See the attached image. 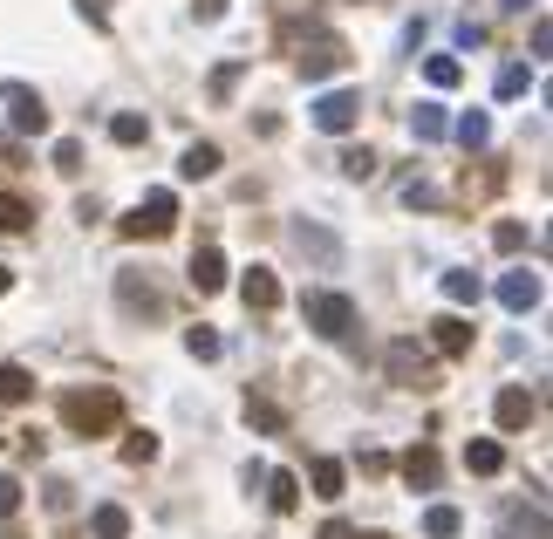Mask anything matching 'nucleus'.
I'll return each mask as SVG.
<instances>
[{"label":"nucleus","mask_w":553,"mask_h":539,"mask_svg":"<svg viewBox=\"0 0 553 539\" xmlns=\"http://www.w3.org/2000/svg\"><path fill=\"white\" fill-rule=\"evenodd\" d=\"M233 82H239V62H226V69L212 76V96H233Z\"/></svg>","instance_id":"nucleus-36"},{"label":"nucleus","mask_w":553,"mask_h":539,"mask_svg":"<svg viewBox=\"0 0 553 539\" xmlns=\"http://www.w3.org/2000/svg\"><path fill=\"white\" fill-rule=\"evenodd\" d=\"M246 417H253L260 430H280V410L274 403H260V396H246Z\"/></svg>","instance_id":"nucleus-31"},{"label":"nucleus","mask_w":553,"mask_h":539,"mask_svg":"<svg viewBox=\"0 0 553 539\" xmlns=\"http://www.w3.org/2000/svg\"><path fill=\"white\" fill-rule=\"evenodd\" d=\"M431 342L444 348V355H465V348H472V321H458V314H444V321H431Z\"/></svg>","instance_id":"nucleus-11"},{"label":"nucleus","mask_w":553,"mask_h":539,"mask_svg":"<svg viewBox=\"0 0 553 539\" xmlns=\"http://www.w3.org/2000/svg\"><path fill=\"white\" fill-rule=\"evenodd\" d=\"M294 246H301V253H315L321 267H335V260H342V246H335L321 226H294Z\"/></svg>","instance_id":"nucleus-12"},{"label":"nucleus","mask_w":553,"mask_h":539,"mask_svg":"<svg viewBox=\"0 0 553 539\" xmlns=\"http://www.w3.org/2000/svg\"><path fill=\"white\" fill-rule=\"evenodd\" d=\"M321 539H349V526H328V533H321Z\"/></svg>","instance_id":"nucleus-40"},{"label":"nucleus","mask_w":553,"mask_h":539,"mask_svg":"<svg viewBox=\"0 0 553 539\" xmlns=\"http://www.w3.org/2000/svg\"><path fill=\"white\" fill-rule=\"evenodd\" d=\"M171 226H178V198L171 192H151L137 212H123V239H164Z\"/></svg>","instance_id":"nucleus-3"},{"label":"nucleus","mask_w":553,"mask_h":539,"mask_svg":"<svg viewBox=\"0 0 553 539\" xmlns=\"http://www.w3.org/2000/svg\"><path fill=\"white\" fill-rule=\"evenodd\" d=\"M390 383L403 389H431V355L417 342H390Z\"/></svg>","instance_id":"nucleus-5"},{"label":"nucleus","mask_w":553,"mask_h":539,"mask_svg":"<svg viewBox=\"0 0 553 539\" xmlns=\"http://www.w3.org/2000/svg\"><path fill=\"white\" fill-rule=\"evenodd\" d=\"M123 458H130V464H151V458H158V437H151V430H137V437L123 444Z\"/></svg>","instance_id":"nucleus-30"},{"label":"nucleus","mask_w":553,"mask_h":539,"mask_svg":"<svg viewBox=\"0 0 553 539\" xmlns=\"http://www.w3.org/2000/svg\"><path fill=\"white\" fill-rule=\"evenodd\" d=\"M342 171H349V178H369V171H376V151H342Z\"/></svg>","instance_id":"nucleus-34"},{"label":"nucleus","mask_w":553,"mask_h":539,"mask_svg":"<svg viewBox=\"0 0 553 539\" xmlns=\"http://www.w3.org/2000/svg\"><path fill=\"white\" fill-rule=\"evenodd\" d=\"M342 478H349V471L335 458H315V499H342Z\"/></svg>","instance_id":"nucleus-21"},{"label":"nucleus","mask_w":553,"mask_h":539,"mask_svg":"<svg viewBox=\"0 0 553 539\" xmlns=\"http://www.w3.org/2000/svg\"><path fill=\"white\" fill-rule=\"evenodd\" d=\"M301 314H308V328H315L321 342H342V335L356 328V301H349V294H308Z\"/></svg>","instance_id":"nucleus-2"},{"label":"nucleus","mask_w":553,"mask_h":539,"mask_svg":"<svg viewBox=\"0 0 553 539\" xmlns=\"http://www.w3.org/2000/svg\"><path fill=\"white\" fill-rule=\"evenodd\" d=\"M110 137H117V144H144V137H151V123H144L137 110H123V116H110Z\"/></svg>","instance_id":"nucleus-25"},{"label":"nucleus","mask_w":553,"mask_h":539,"mask_svg":"<svg viewBox=\"0 0 553 539\" xmlns=\"http://www.w3.org/2000/svg\"><path fill=\"white\" fill-rule=\"evenodd\" d=\"M424 533H431V539H458V533H465L458 505H431V512H424Z\"/></svg>","instance_id":"nucleus-17"},{"label":"nucleus","mask_w":553,"mask_h":539,"mask_svg":"<svg viewBox=\"0 0 553 539\" xmlns=\"http://www.w3.org/2000/svg\"><path fill=\"white\" fill-rule=\"evenodd\" d=\"M403 478H410L417 492H431L437 485V451H410V458H403Z\"/></svg>","instance_id":"nucleus-20"},{"label":"nucleus","mask_w":553,"mask_h":539,"mask_svg":"<svg viewBox=\"0 0 553 539\" xmlns=\"http://www.w3.org/2000/svg\"><path fill=\"white\" fill-rule=\"evenodd\" d=\"M89 526H96V539H123V533H130V512H123V505H96Z\"/></svg>","instance_id":"nucleus-22"},{"label":"nucleus","mask_w":553,"mask_h":539,"mask_svg":"<svg viewBox=\"0 0 553 539\" xmlns=\"http://www.w3.org/2000/svg\"><path fill=\"white\" fill-rule=\"evenodd\" d=\"M178 171H185V178H212V171H219V144H192V151L178 157Z\"/></svg>","instance_id":"nucleus-18"},{"label":"nucleus","mask_w":553,"mask_h":539,"mask_svg":"<svg viewBox=\"0 0 553 539\" xmlns=\"http://www.w3.org/2000/svg\"><path fill=\"white\" fill-rule=\"evenodd\" d=\"M403 205H424V212H431V205H437V192H431V185H417V178H410V185H403Z\"/></svg>","instance_id":"nucleus-35"},{"label":"nucleus","mask_w":553,"mask_h":539,"mask_svg":"<svg viewBox=\"0 0 553 539\" xmlns=\"http://www.w3.org/2000/svg\"><path fill=\"white\" fill-rule=\"evenodd\" d=\"M424 76H431V89H458L465 69H458V55H431V62H424Z\"/></svg>","instance_id":"nucleus-23"},{"label":"nucleus","mask_w":553,"mask_h":539,"mask_svg":"<svg viewBox=\"0 0 553 539\" xmlns=\"http://www.w3.org/2000/svg\"><path fill=\"white\" fill-rule=\"evenodd\" d=\"M14 505H21V485H14V478H0V512H14Z\"/></svg>","instance_id":"nucleus-37"},{"label":"nucleus","mask_w":553,"mask_h":539,"mask_svg":"<svg viewBox=\"0 0 553 539\" xmlns=\"http://www.w3.org/2000/svg\"><path fill=\"white\" fill-rule=\"evenodd\" d=\"M62 417L76 430H110L123 417V403H117V389H69L62 396Z\"/></svg>","instance_id":"nucleus-1"},{"label":"nucleus","mask_w":553,"mask_h":539,"mask_svg":"<svg viewBox=\"0 0 553 539\" xmlns=\"http://www.w3.org/2000/svg\"><path fill=\"white\" fill-rule=\"evenodd\" d=\"M342 62H349V55H342V41H315V48L301 55V76H308V82H321V76H335Z\"/></svg>","instance_id":"nucleus-10"},{"label":"nucleus","mask_w":553,"mask_h":539,"mask_svg":"<svg viewBox=\"0 0 553 539\" xmlns=\"http://www.w3.org/2000/svg\"><path fill=\"white\" fill-rule=\"evenodd\" d=\"M198 14H205V21H219V14H226V0H198Z\"/></svg>","instance_id":"nucleus-38"},{"label":"nucleus","mask_w":553,"mask_h":539,"mask_svg":"<svg viewBox=\"0 0 553 539\" xmlns=\"http://www.w3.org/2000/svg\"><path fill=\"white\" fill-rule=\"evenodd\" d=\"M239 294H246V308H260V314H274L280 308V280L267 267H253L246 280H239Z\"/></svg>","instance_id":"nucleus-8"},{"label":"nucleus","mask_w":553,"mask_h":539,"mask_svg":"<svg viewBox=\"0 0 553 539\" xmlns=\"http://www.w3.org/2000/svg\"><path fill=\"white\" fill-rule=\"evenodd\" d=\"M492 246H499V253H519V246H526V226H519V219H499V226H492Z\"/></svg>","instance_id":"nucleus-28"},{"label":"nucleus","mask_w":553,"mask_h":539,"mask_svg":"<svg viewBox=\"0 0 553 539\" xmlns=\"http://www.w3.org/2000/svg\"><path fill=\"white\" fill-rule=\"evenodd\" d=\"M444 130H451V123H444V110H437V103H417V116H410V137H417V144H437Z\"/></svg>","instance_id":"nucleus-14"},{"label":"nucleus","mask_w":553,"mask_h":539,"mask_svg":"<svg viewBox=\"0 0 553 539\" xmlns=\"http://www.w3.org/2000/svg\"><path fill=\"white\" fill-rule=\"evenodd\" d=\"M14 130H21V137H41V130H48V110H41V96H14Z\"/></svg>","instance_id":"nucleus-15"},{"label":"nucleus","mask_w":553,"mask_h":539,"mask_svg":"<svg viewBox=\"0 0 553 539\" xmlns=\"http://www.w3.org/2000/svg\"><path fill=\"white\" fill-rule=\"evenodd\" d=\"M28 219H35V212H28V205H21L14 192L0 198V232H28Z\"/></svg>","instance_id":"nucleus-27"},{"label":"nucleus","mask_w":553,"mask_h":539,"mask_svg":"<svg viewBox=\"0 0 553 539\" xmlns=\"http://www.w3.org/2000/svg\"><path fill=\"white\" fill-rule=\"evenodd\" d=\"M499 301H506V308H513V314L540 308V273H533V267H513V273H506V280H499Z\"/></svg>","instance_id":"nucleus-6"},{"label":"nucleus","mask_w":553,"mask_h":539,"mask_svg":"<svg viewBox=\"0 0 553 539\" xmlns=\"http://www.w3.org/2000/svg\"><path fill=\"white\" fill-rule=\"evenodd\" d=\"M526 82H533V76H526V69H499V96L513 103V96H526Z\"/></svg>","instance_id":"nucleus-33"},{"label":"nucleus","mask_w":553,"mask_h":539,"mask_svg":"<svg viewBox=\"0 0 553 539\" xmlns=\"http://www.w3.org/2000/svg\"><path fill=\"white\" fill-rule=\"evenodd\" d=\"M492 417H499V430H526L533 424V396H526V389H499Z\"/></svg>","instance_id":"nucleus-9"},{"label":"nucleus","mask_w":553,"mask_h":539,"mask_svg":"<svg viewBox=\"0 0 553 539\" xmlns=\"http://www.w3.org/2000/svg\"><path fill=\"white\" fill-rule=\"evenodd\" d=\"M465 464H472L478 478H492V471H506V451H499V444H492V437H478L472 451H465Z\"/></svg>","instance_id":"nucleus-19"},{"label":"nucleus","mask_w":553,"mask_h":539,"mask_svg":"<svg viewBox=\"0 0 553 539\" xmlns=\"http://www.w3.org/2000/svg\"><path fill=\"white\" fill-rule=\"evenodd\" d=\"M192 287L198 294H219V287H226V253H219V246H198L192 253Z\"/></svg>","instance_id":"nucleus-7"},{"label":"nucleus","mask_w":553,"mask_h":539,"mask_svg":"<svg viewBox=\"0 0 553 539\" xmlns=\"http://www.w3.org/2000/svg\"><path fill=\"white\" fill-rule=\"evenodd\" d=\"M267 485H274V505H280V512H294V505H301V478H294V471H274Z\"/></svg>","instance_id":"nucleus-26"},{"label":"nucleus","mask_w":553,"mask_h":539,"mask_svg":"<svg viewBox=\"0 0 553 539\" xmlns=\"http://www.w3.org/2000/svg\"><path fill=\"white\" fill-rule=\"evenodd\" d=\"M451 130H458V144H472V151H478V144H492V116H485V110H465Z\"/></svg>","instance_id":"nucleus-16"},{"label":"nucleus","mask_w":553,"mask_h":539,"mask_svg":"<svg viewBox=\"0 0 553 539\" xmlns=\"http://www.w3.org/2000/svg\"><path fill=\"white\" fill-rule=\"evenodd\" d=\"M356 116H362L356 89H328V96H315V130H328V137H349Z\"/></svg>","instance_id":"nucleus-4"},{"label":"nucleus","mask_w":553,"mask_h":539,"mask_svg":"<svg viewBox=\"0 0 553 539\" xmlns=\"http://www.w3.org/2000/svg\"><path fill=\"white\" fill-rule=\"evenodd\" d=\"M55 171H82V144H76V137L55 144Z\"/></svg>","instance_id":"nucleus-32"},{"label":"nucleus","mask_w":553,"mask_h":539,"mask_svg":"<svg viewBox=\"0 0 553 539\" xmlns=\"http://www.w3.org/2000/svg\"><path fill=\"white\" fill-rule=\"evenodd\" d=\"M7 287H14V273H7V267H0V294H7Z\"/></svg>","instance_id":"nucleus-41"},{"label":"nucleus","mask_w":553,"mask_h":539,"mask_svg":"<svg viewBox=\"0 0 553 539\" xmlns=\"http://www.w3.org/2000/svg\"><path fill=\"white\" fill-rule=\"evenodd\" d=\"M35 396V376L21 362H0V403H28Z\"/></svg>","instance_id":"nucleus-13"},{"label":"nucleus","mask_w":553,"mask_h":539,"mask_svg":"<svg viewBox=\"0 0 553 539\" xmlns=\"http://www.w3.org/2000/svg\"><path fill=\"white\" fill-rule=\"evenodd\" d=\"M499 7H506V14H526V7H533V0H499Z\"/></svg>","instance_id":"nucleus-39"},{"label":"nucleus","mask_w":553,"mask_h":539,"mask_svg":"<svg viewBox=\"0 0 553 539\" xmlns=\"http://www.w3.org/2000/svg\"><path fill=\"white\" fill-rule=\"evenodd\" d=\"M478 294H485V287H478V273H444V301H458V308H472Z\"/></svg>","instance_id":"nucleus-24"},{"label":"nucleus","mask_w":553,"mask_h":539,"mask_svg":"<svg viewBox=\"0 0 553 539\" xmlns=\"http://www.w3.org/2000/svg\"><path fill=\"white\" fill-rule=\"evenodd\" d=\"M185 348H192L198 362H212V355H219V348H226V342H219L212 328H192V335H185Z\"/></svg>","instance_id":"nucleus-29"}]
</instances>
